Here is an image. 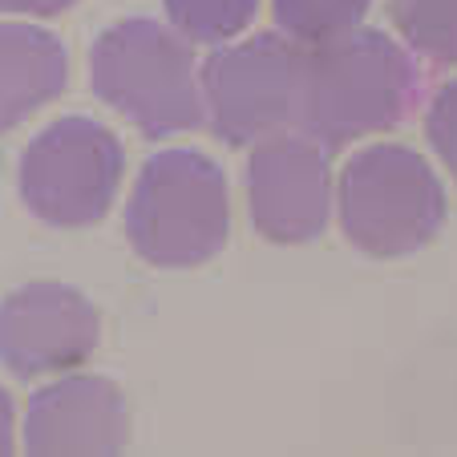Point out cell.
Segmentation results:
<instances>
[{"mask_svg": "<svg viewBox=\"0 0 457 457\" xmlns=\"http://www.w3.org/2000/svg\"><path fill=\"white\" fill-rule=\"evenodd\" d=\"M126 239L154 268H199L231 239L227 174L199 150H162L142 166Z\"/></svg>", "mask_w": 457, "mask_h": 457, "instance_id": "cell-3", "label": "cell"}, {"mask_svg": "<svg viewBox=\"0 0 457 457\" xmlns=\"http://www.w3.org/2000/svg\"><path fill=\"white\" fill-rule=\"evenodd\" d=\"M369 9L372 0H271L276 25L300 45H320L353 33L361 29Z\"/></svg>", "mask_w": 457, "mask_h": 457, "instance_id": "cell-12", "label": "cell"}, {"mask_svg": "<svg viewBox=\"0 0 457 457\" xmlns=\"http://www.w3.org/2000/svg\"><path fill=\"white\" fill-rule=\"evenodd\" d=\"M89 65L94 94L146 138H174L207 118L190 41L158 21L134 17L110 25L97 37Z\"/></svg>", "mask_w": 457, "mask_h": 457, "instance_id": "cell-2", "label": "cell"}, {"mask_svg": "<svg viewBox=\"0 0 457 457\" xmlns=\"http://www.w3.org/2000/svg\"><path fill=\"white\" fill-rule=\"evenodd\" d=\"M78 0H0V12H17V17H57L73 9Z\"/></svg>", "mask_w": 457, "mask_h": 457, "instance_id": "cell-15", "label": "cell"}, {"mask_svg": "<svg viewBox=\"0 0 457 457\" xmlns=\"http://www.w3.org/2000/svg\"><path fill=\"white\" fill-rule=\"evenodd\" d=\"M129 441V413L121 388L105 377L53 380L29 401V453H121Z\"/></svg>", "mask_w": 457, "mask_h": 457, "instance_id": "cell-9", "label": "cell"}, {"mask_svg": "<svg viewBox=\"0 0 457 457\" xmlns=\"http://www.w3.org/2000/svg\"><path fill=\"white\" fill-rule=\"evenodd\" d=\"M102 340V316L78 287L29 284L0 303V364L21 380L81 364Z\"/></svg>", "mask_w": 457, "mask_h": 457, "instance_id": "cell-8", "label": "cell"}, {"mask_svg": "<svg viewBox=\"0 0 457 457\" xmlns=\"http://www.w3.org/2000/svg\"><path fill=\"white\" fill-rule=\"evenodd\" d=\"M425 134H429V146L437 150V158L457 182V78L433 94L429 110H425Z\"/></svg>", "mask_w": 457, "mask_h": 457, "instance_id": "cell-14", "label": "cell"}, {"mask_svg": "<svg viewBox=\"0 0 457 457\" xmlns=\"http://www.w3.org/2000/svg\"><path fill=\"white\" fill-rule=\"evenodd\" d=\"M126 154L105 126L61 118L21 154V199L49 227H94L118 199Z\"/></svg>", "mask_w": 457, "mask_h": 457, "instance_id": "cell-5", "label": "cell"}, {"mask_svg": "<svg viewBox=\"0 0 457 457\" xmlns=\"http://www.w3.org/2000/svg\"><path fill=\"white\" fill-rule=\"evenodd\" d=\"M417 97L413 57L388 33L353 29L300 53L295 126L324 150L397 126Z\"/></svg>", "mask_w": 457, "mask_h": 457, "instance_id": "cell-1", "label": "cell"}, {"mask_svg": "<svg viewBox=\"0 0 457 457\" xmlns=\"http://www.w3.org/2000/svg\"><path fill=\"white\" fill-rule=\"evenodd\" d=\"M340 227L372 259L421 251L445 227V187L417 150L369 146L340 170Z\"/></svg>", "mask_w": 457, "mask_h": 457, "instance_id": "cell-4", "label": "cell"}, {"mask_svg": "<svg viewBox=\"0 0 457 457\" xmlns=\"http://www.w3.org/2000/svg\"><path fill=\"white\" fill-rule=\"evenodd\" d=\"M17 449V417H12V397L0 388V453Z\"/></svg>", "mask_w": 457, "mask_h": 457, "instance_id": "cell-16", "label": "cell"}, {"mask_svg": "<svg viewBox=\"0 0 457 457\" xmlns=\"http://www.w3.org/2000/svg\"><path fill=\"white\" fill-rule=\"evenodd\" d=\"M300 53L287 37L259 33L251 41L223 45L203 61V110L227 146H255L295 121Z\"/></svg>", "mask_w": 457, "mask_h": 457, "instance_id": "cell-6", "label": "cell"}, {"mask_svg": "<svg viewBox=\"0 0 457 457\" xmlns=\"http://www.w3.org/2000/svg\"><path fill=\"white\" fill-rule=\"evenodd\" d=\"M70 53L53 33L33 25H0V134L65 89Z\"/></svg>", "mask_w": 457, "mask_h": 457, "instance_id": "cell-10", "label": "cell"}, {"mask_svg": "<svg viewBox=\"0 0 457 457\" xmlns=\"http://www.w3.org/2000/svg\"><path fill=\"white\" fill-rule=\"evenodd\" d=\"M328 150L308 134H268L247 162L251 223L271 243H312L324 235L332 215Z\"/></svg>", "mask_w": 457, "mask_h": 457, "instance_id": "cell-7", "label": "cell"}, {"mask_svg": "<svg viewBox=\"0 0 457 457\" xmlns=\"http://www.w3.org/2000/svg\"><path fill=\"white\" fill-rule=\"evenodd\" d=\"M388 12L413 53L437 65H457V0H393Z\"/></svg>", "mask_w": 457, "mask_h": 457, "instance_id": "cell-11", "label": "cell"}, {"mask_svg": "<svg viewBox=\"0 0 457 457\" xmlns=\"http://www.w3.org/2000/svg\"><path fill=\"white\" fill-rule=\"evenodd\" d=\"M259 0H166L170 29L190 45H227L255 21Z\"/></svg>", "mask_w": 457, "mask_h": 457, "instance_id": "cell-13", "label": "cell"}]
</instances>
